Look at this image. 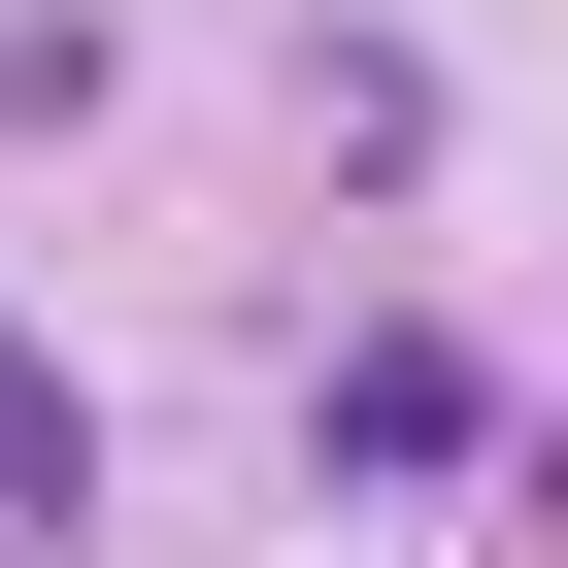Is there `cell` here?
<instances>
[{
	"label": "cell",
	"instance_id": "obj_1",
	"mask_svg": "<svg viewBox=\"0 0 568 568\" xmlns=\"http://www.w3.org/2000/svg\"><path fill=\"white\" fill-rule=\"evenodd\" d=\"M0 501H101V435H68V368L0 335Z\"/></svg>",
	"mask_w": 568,
	"mask_h": 568
}]
</instances>
